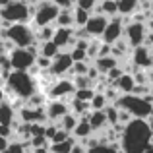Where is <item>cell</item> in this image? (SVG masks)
<instances>
[{
	"label": "cell",
	"instance_id": "10",
	"mask_svg": "<svg viewBox=\"0 0 153 153\" xmlns=\"http://www.w3.org/2000/svg\"><path fill=\"white\" fill-rule=\"evenodd\" d=\"M124 22L120 16H116V18H111L107 23V27H105V33L101 37V43H105V45H114L116 41H120V39L124 37Z\"/></svg>",
	"mask_w": 153,
	"mask_h": 153
},
{
	"label": "cell",
	"instance_id": "35",
	"mask_svg": "<svg viewBox=\"0 0 153 153\" xmlns=\"http://www.w3.org/2000/svg\"><path fill=\"white\" fill-rule=\"evenodd\" d=\"M93 97H95V89H78L74 93V99H78L82 103H91Z\"/></svg>",
	"mask_w": 153,
	"mask_h": 153
},
{
	"label": "cell",
	"instance_id": "32",
	"mask_svg": "<svg viewBox=\"0 0 153 153\" xmlns=\"http://www.w3.org/2000/svg\"><path fill=\"white\" fill-rule=\"evenodd\" d=\"M89 68H91L89 60H87V62H76L74 66H72V70H70V76H72V78L87 76V74H89Z\"/></svg>",
	"mask_w": 153,
	"mask_h": 153
},
{
	"label": "cell",
	"instance_id": "28",
	"mask_svg": "<svg viewBox=\"0 0 153 153\" xmlns=\"http://www.w3.org/2000/svg\"><path fill=\"white\" fill-rule=\"evenodd\" d=\"M105 116H107V122H108V128L112 126H118V116H120V111L116 105H107V108H105Z\"/></svg>",
	"mask_w": 153,
	"mask_h": 153
},
{
	"label": "cell",
	"instance_id": "7",
	"mask_svg": "<svg viewBox=\"0 0 153 153\" xmlns=\"http://www.w3.org/2000/svg\"><path fill=\"white\" fill-rule=\"evenodd\" d=\"M8 56H10L14 72H29L37 60V54H33L31 49H14Z\"/></svg>",
	"mask_w": 153,
	"mask_h": 153
},
{
	"label": "cell",
	"instance_id": "47",
	"mask_svg": "<svg viewBox=\"0 0 153 153\" xmlns=\"http://www.w3.org/2000/svg\"><path fill=\"white\" fill-rule=\"evenodd\" d=\"M147 25H149V29L153 31V12H151V16H149V22H147Z\"/></svg>",
	"mask_w": 153,
	"mask_h": 153
},
{
	"label": "cell",
	"instance_id": "49",
	"mask_svg": "<svg viewBox=\"0 0 153 153\" xmlns=\"http://www.w3.org/2000/svg\"><path fill=\"white\" fill-rule=\"evenodd\" d=\"M143 153H153V143H151V146H149V147H147V149H146V151H143Z\"/></svg>",
	"mask_w": 153,
	"mask_h": 153
},
{
	"label": "cell",
	"instance_id": "39",
	"mask_svg": "<svg viewBox=\"0 0 153 153\" xmlns=\"http://www.w3.org/2000/svg\"><path fill=\"white\" fill-rule=\"evenodd\" d=\"M99 49H101V41H93L91 39V43H89V49H87V60L89 58H97L99 56Z\"/></svg>",
	"mask_w": 153,
	"mask_h": 153
},
{
	"label": "cell",
	"instance_id": "36",
	"mask_svg": "<svg viewBox=\"0 0 153 153\" xmlns=\"http://www.w3.org/2000/svg\"><path fill=\"white\" fill-rule=\"evenodd\" d=\"M76 8L87 12V14H93L95 8H97V2H95V0H78V2H76Z\"/></svg>",
	"mask_w": 153,
	"mask_h": 153
},
{
	"label": "cell",
	"instance_id": "22",
	"mask_svg": "<svg viewBox=\"0 0 153 153\" xmlns=\"http://www.w3.org/2000/svg\"><path fill=\"white\" fill-rule=\"evenodd\" d=\"M14 107L10 103H2L0 105V126H6V128H12L14 126Z\"/></svg>",
	"mask_w": 153,
	"mask_h": 153
},
{
	"label": "cell",
	"instance_id": "1",
	"mask_svg": "<svg viewBox=\"0 0 153 153\" xmlns=\"http://www.w3.org/2000/svg\"><path fill=\"white\" fill-rule=\"evenodd\" d=\"M153 143V132L147 120H132L124 126L122 138H120V149L122 153H143Z\"/></svg>",
	"mask_w": 153,
	"mask_h": 153
},
{
	"label": "cell",
	"instance_id": "12",
	"mask_svg": "<svg viewBox=\"0 0 153 153\" xmlns=\"http://www.w3.org/2000/svg\"><path fill=\"white\" fill-rule=\"evenodd\" d=\"M130 62L134 64V68L138 70H147V68L153 66V49H147V47H138V49L132 51V58Z\"/></svg>",
	"mask_w": 153,
	"mask_h": 153
},
{
	"label": "cell",
	"instance_id": "23",
	"mask_svg": "<svg viewBox=\"0 0 153 153\" xmlns=\"http://www.w3.org/2000/svg\"><path fill=\"white\" fill-rule=\"evenodd\" d=\"M76 146H78V140H76L74 136H70V138H68L66 142H62V143H52L51 153H72Z\"/></svg>",
	"mask_w": 153,
	"mask_h": 153
},
{
	"label": "cell",
	"instance_id": "25",
	"mask_svg": "<svg viewBox=\"0 0 153 153\" xmlns=\"http://www.w3.org/2000/svg\"><path fill=\"white\" fill-rule=\"evenodd\" d=\"M60 52H62V51H60V49H58V47H56L52 41L39 45V56H45V58H49V60H54L56 56L60 54Z\"/></svg>",
	"mask_w": 153,
	"mask_h": 153
},
{
	"label": "cell",
	"instance_id": "24",
	"mask_svg": "<svg viewBox=\"0 0 153 153\" xmlns=\"http://www.w3.org/2000/svg\"><path fill=\"white\" fill-rule=\"evenodd\" d=\"M54 31H56V27H52V25H47V27H39V29H35V41H37V45H43V43L52 41V37H54Z\"/></svg>",
	"mask_w": 153,
	"mask_h": 153
},
{
	"label": "cell",
	"instance_id": "18",
	"mask_svg": "<svg viewBox=\"0 0 153 153\" xmlns=\"http://www.w3.org/2000/svg\"><path fill=\"white\" fill-rule=\"evenodd\" d=\"M91 66H93L101 76H107L111 70H114L116 66H120V62L114 58V56H105V58H97V60H93V62H91Z\"/></svg>",
	"mask_w": 153,
	"mask_h": 153
},
{
	"label": "cell",
	"instance_id": "38",
	"mask_svg": "<svg viewBox=\"0 0 153 153\" xmlns=\"http://www.w3.org/2000/svg\"><path fill=\"white\" fill-rule=\"evenodd\" d=\"M70 52V56H72V60H74V64L76 62H87V52L85 51H82V49H72V51H68Z\"/></svg>",
	"mask_w": 153,
	"mask_h": 153
},
{
	"label": "cell",
	"instance_id": "37",
	"mask_svg": "<svg viewBox=\"0 0 153 153\" xmlns=\"http://www.w3.org/2000/svg\"><path fill=\"white\" fill-rule=\"evenodd\" d=\"M27 146H29V142H10L6 153H27Z\"/></svg>",
	"mask_w": 153,
	"mask_h": 153
},
{
	"label": "cell",
	"instance_id": "6",
	"mask_svg": "<svg viewBox=\"0 0 153 153\" xmlns=\"http://www.w3.org/2000/svg\"><path fill=\"white\" fill-rule=\"evenodd\" d=\"M60 14V8L56 6V2H37L35 4V14L31 18V23L35 29L39 27H47V25H52L56 22Z\"/></svg>",
	"mask_w": 153,
	"mask_h": 153
},
{
	"label": "cell",
	"instance_id": "30",
	"mask_svg": "<svg viewBox=\"0 0 153 153\" xmlns=\"http://www.w3.org/2000/svg\"><path fill=\"white\" fill-rule=\"evenodd\" d=\"M87 153H122L120 143H99L93 149H87Z\"/></svg>",
	"mask_w": 153,
	"mask_h": 153
},
{
	"label": "cell",
	"instance_id": "45",
	"mask_svg": "<svg viewBox=\"0 0 153 153\" xmlns=\"http://www.w3.org/2000/svg\"><path fill=\"white\" fill-rule=\"evenodd\" d=\"M72 153H87V149H85V147H82V146H76Z\"/></svg>",
	"mask_w": 153,
	"mask_h": 153
},
{
	"label": "cell",
	"instance_id": "44",
	"mask_svg": "<svg viewBox=\"0 0 153 153\" xmlns=\"http://www.w3.org/2000/svg\"><path fill=\"white\" fill-rule=\"evenodd\" d=\"M6 89H4V87L2 85H0V105H2V103H6Z\"/></svg>",
	"mask_w": 153,
	"mask_h": 153
},
{
	"label": "cell",
	"instance_id": "20",
	"mask_svg": "<svg viewBox=\"0 0 153 153\" xmlns=\"http://www.w3.org/2000/svg\"><path fill=\"white\" fill-rule=\"evenodd\" d=\"M89 126L93 132H103L108 128V122H107V116H105L103 111H91L89 112Z\"/></svg>",
	"mask_w": 153,
	"mask_h": 153
},
{
	"label": "cell",
	"instance_id": "42",
	"mask_svg": "<svg viewBox=\"0 0 153 153\" xmlns=\"http://www.w3.org/2000/svg\"><path fill=\"white\" fill-rule=\"evenodd\" d=\"M68 138H70V134H68V132H64L62 128H60V130L56 132V136H54V138H52L51 146H52V143H62V142H66Z\"/></svg>",
	"mask_w": 153,
	"mask_h": 153
},
{
	"label": "cell",
	"instance_id": "9",
	"mask_svg": "<svg viewBox=\"0 0 153 153\" xmlns=\"http://www.w3.org/2000/svg\"><path fill=\"white\" fill-rule=\"evenodd\" d=\"M76 87L72 78H60L54 82V85L47 91V95L51 97V101H64L66 97H74Z\"/></svg>",
	"mask_w": 153,
	"mask_h": 153
},
{
	"label": "cell",
	"instance_id": "11",
	"mask_svg": "<svg viewBox=\"0 0 153 153\" xmlns=\"http://www.w3.org/2000/svg\"><path fill=\"white\" fill-rule=\"evenodd\" d=\"M72 66H74V60H72L70 52L62 51V52H60V54L56 56L54 60H52V64H51V70H49V74H51V76H54L56 79H60V78H62V76L70 74Z\"/></svg>",
	"mask_w": 153,
	"mask_h": 153
},
{
	"label": "cell",
	"instance_id": "3",
	"mask_svg": "<svg viewBox=\"0 0 153 153\" xmlns=\"http://www.w3.org/2000/svg\"><path fill=\"white\" fill-rule=\"evenodd\" d=\"M116 107L120 111L130 112L132 118H136V120H149L153 116V105L143 101L142 97H136V95H122L116 101Z\"/></svg>",
	"mask_w": 153,
	"mask_h": 153
},
{
	"label": "cell",
	"instance_id": "2",
	"mask_svg": "<svg viewBox=\"0 0 153 153\" xmlns=\"http://www.w3.org/2000/svg\"><path fill=\"white\" fill-rule=\"evenodd\" d=\"M4 89H6L8 95H14L19 101H27L29 97H33L37 93V82L27 72H12L6 79Z\"/></svg>",
	"mask_w": 153,
	"mask_h": 153
},
{
	"label": "cell",
	"instance_id": "41",
	"mask_svg": "<svg viewBox=\"0 0 153 153\" xmlns=\"http://www.w3.org/2000/svg\"><path fill=\"white\" fill-rule=\"evenodd\" d=\"M51 64H52V60L45 58V56H37V60H35V66H37L41 72H49L51 70Z\"/></svg>",
	"mask_w": 153,
	"mask_h": 153
},
{
	"label": "cell",
	"instance_id": "8",
	"mask_svg": "<svg viewBox=\"0 0 153 153\" xmlns=\"http://www.w3.org/2000/svg\"><path fill=\"white\" fill-rule=\"evenodd\" d=\"M147 35V27L146 23H138V22H130L126 27H124V39L130 45V49H138V47H143V41H146Z\"/></svg>",
	"mask_w": 153,
	"mask_h": 153
},
{
	"label": "cell",
	"instance_id": "29",
	"mask_svg": "<svg viewBox=\"0 0 153 153\" xmlns=\"http://www.w3.org/2000/svg\"><path fill=\"white\" fill-rule=\"evenodd\" d=\"M78 120H79V118H78L76 114H72V112H68V114H66V116H64V118H62V120L58 122V126L62 128L64 132H68V134H72V132H74V128L78 126Z\"/></svg>",
	"mask_w": 153,
	"mask_h": 153
},
{
	"label": "cell",
	"instance_id": "16",
	"mask_svg": "<svg viewBox=\"0 0 153 153\" xmlns=\"http://www.w3.org/2000/svg\"><path fill=\"white\" fill-rule=\"evenodd\" d=\"M52 43H54V45L58 47L60 51H62L64 47L76 45V39H74V27H68V29H64V27H56L54 37H52Z\"/></svg>",
	"mask_w": 153,
	"mask_h": 153
},
{
	"label": "cell",
	"instance_id": "27",
	"mask_svg": "<svg viewBox=\"0 0 153 153\" xmlns=\"http://www.w3.org/2000/svg\"><path fill=\"white\" fill-rule=\"evenodd\" d=\"M130 51H132V49H130V45L126 43V39H124V37L112 45V56H114L116 60H118V58H124V56H126Z\"/></svg>",
	"mask_w": 153,
	"mask_h": 153
},
{
	"label": "cell",
	"instance_id": "19",
	"mask_svg": "<svg viewBox=\"0 0 153 153\" xmlns=\"http://www.w3.org/2000/svg\"><path fill=\"white\" fill-rule=\"evenodd\" d=\"M91 134H93V130H91V126H89V114H85V116H82V118L78 120V126L74 128L72 136L82 142V140L91 138Z\"/></svg>",
	"mask_w": 153,
	"mask_h": 153
},
{
	"label": "cell",
	"instance_id": "33",
	"mask_svg": "<svg viewBox=\"0 0 153 153\" xmlns=\"http://www.w3.org/2000/svg\"><path fill=\"white\" fill-rule=\"evenodd\" d=\"M107 97H105L103 93H95V97L91 99V103H89V107H91V111H105L107 108Z\"/></svg>",
	"mask_w": 153,
	"mask_h": 153
},
{
	"label": "cell",
	"instance_id": "4",
	"mask_svg": "<svg viewBox=\"0 0 153 153\" xmlns=\"http://www.w3.org/2000/svg\"><path fill=\"white\" fill-rule=\"evenodd\" d=\"M31 19L29 2H19V0H10L6 6L0 10V22L16 25V23H27Z\"/></svg>",
	"mask_w": 153,
	"mask_h": 153
},
{
	"label": "cell",
	"instance_id": "17",
	"mask_svg": "<svg viewBox=\"0 0 153 153\" xmlns=\"http://www.w3.org/2000/svg\"><path fill=\"white\" fill-rule=\"evenodd\" d=\"M112 87H114L120 95H132L134 89H136V79H134V76H132L130 72H126L118 82L112 83Z\"/></svg>",
	"mask_w": 153,
	"mask_h": 153
},
{
	"label": "cell",
	"instance_id": "43",
	"mask_svg": "<svg viewBox=\"0 0 153 153\" xmlns=\"http://www.w3.org/2000/svg\"><path fill=\"white\" fill-rule=\"evenodd\" d=\"M8 146H10V140H6V138H2V136H0V153H6Z\"/></svg>",
	"mask_w": 153,
	"mask_h": 153
},
{
	"label": "cell",
	"instance_id": "48",
	"mask_svg": "<svg viewBox=\"0 0 153 153\" xmlns=\"http://www.w3.org/2000/svg\"><path fill=\"white\" fill-rule=\"evenodd\" d=\"M147 124H149V128H151V132H153V116H151L149 120H147Z\"/></svg>",
	"mask_w": 153,
	"mask_h": 153
},
{
	"label": "cell",
	"instance_id": "40",
	"mask_svg": "<svg viewBox=\"0 0 153 153\" xmlns=\"http://www.w3.org/2000/svg\"><path fill=\"white\" fill-rule=\"evenodd\" d=\"M60 130V126H58V124H45V138H47V142H52V138H54V136H56V132H58Z\"/></svg>",
	"mask_w": 153,
	"mask_h": 153
},
{
	"label": "cell",
	"instance_id": "5",
	"mask_svg": "<svg viewBox=\"0 0 153 153\" xmlns=\"http://www.w3.org/2000/svg\"><path fill=\"white\" fill-rule=\"evenodd\" d=\"M6 41H10L16 49H29L37 45L35 41V31L27 23H16L6 29Z\"/></svg>",
	"mask_w": 153,
	"mask_h": 153
},
{
	"label": "cell",
	"instance_id": "50",
	"mask_svg": "<svg viewBox=\"0 0 153 153\" xmlns=\"http://www.w3.org/2000/svg\"><path fill=\"white\" fill-rule=\"evenodd\" d=\"M151 12H153V2H151Z\"/></svg>",
	"mask_w": 153,
	"mask_h": 153
},
{
	"label": "cell",
	"instance_id": "46",
	"mask_svg": "<svg viewBox=\"0 0 153 153\" xmlns=\"http://www.w3.org/2000/svg\"><path fill=\"white\" fill-rule=\"evenodd\" d=\"M147 78H149V89H151V93H153V70L147 72Z\"/></svg>",
	"mask_w": 153,
	"mask_h": 153
},
{
	"label": "cell",
	"instance_id": "14",
	"mask_svg": "<svg viewBox=\"0 0 153 153\" xmlns=\"http://www.w3.org/2000/svg\"><path fill=\"white\" fill-rule=\"evenodd\" d=\"M45 112H47V120H51L52 124H58L70 112V105L66 101H51L45 105Z\"/></svg>",
	"mask_w": 153,
	"mask_h": 153
},
{
	"label": "cell",
	"instance_id": "34",
	"mask_svg": "<svg viewBox=\"0 0 153 153\" xmlns=\"http://www.w3.org/2000/svg\"><path fill=\"white\" fill-rule=\"evenodd\" d=\"M72 82H74V87L76 91L78 89H93V82H91L87 76H79V78H72Z\"/></svg>",
	"mask_w": 153,
	"mask_h": 153
},
{
	"label": "cell",
	"instance_id": "31",
	"mask_svg": "<svg viewBox=\"0 0 153 153\" xmlns=\"http://www.w3.org/2000/svg\"><path fill=\"white\" fill-rule=\"evenodd\" d=\"M89 18H91V14L79 10V8H74V25L78 27V29H83V27L87 25V22H89Z\"/></svg>",
	"mask_w": 153,
	"mask_h": 153
},
{
	"label": "cell",
	"instance_id": "15",
	"mask_svg": "<svg viewBox=\"0 0 153 153\" xmlns=\"http://www.w3.org/2000/svg\"><path fill=\"white\" fill-rule=\"evenodd\" d=\"M107 23H108V18H105V16H101V14H91L89 22H87V25L83 27V29L89 33L91 39H99V41H101Z\"/></svg>",
	"mask_w": 153,
	"mask_h": 153
},
{
	"label": "cell",
	"instance_id": "13",
	"mask_svg": "<svg viewBox=\"0 0 153 153\" xmlns=\"http://www.w3.org/2000/svg\"><path fill=\"white\" fill-rule=\"evenodd\" d=\"M18 116L23 124H43L47 120V112H45V107L41 108H31V107H19L18 111Z\"/></svg>",
	"mask_w": 153,
	"mask_h": 153
},
{
	"label": "cell",
	"instance_id": "26",
	"mask_svg": "<svg viewBox=\"0 0 153 153\" xmlns=\"http://www.w3.org/2000/svg\"><path fill=\"white\" fill-rule=\"evenodd\" d=\"M54 23H56V27H64V29L74 27V10H60Z\"/></svg>",
	"mask_w": 153,
	"mask_h": 153
},
{
	"label": "cell",
	"instance_id": "21",
	"mask_svg": "<svg viewBox=\"0 0 153 153\" xmlns=\"http://www.w3.org/2000/svg\"><path fill=\"white\" fill-rule=\"evenodd\" d=\"M93 14H101L105 18H116L118 16V8H116V0H105V2L97 4V8H95Z\"/></svg>",
	"mask_w": 153,
	"mask_h": 153
}]
</instances>
